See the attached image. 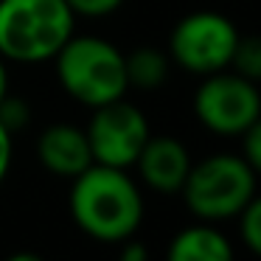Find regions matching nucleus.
<instances>
[{
    "instance_id": "obj_16",
    "label": "nucleus",
    "mask_w": 261,
    "mask_h": 261,
    "mask_svg": "<svg viewBox=\"0 0 261 261\" xmlns=\"http://www.w3.org/2000/svg\"><path fill=\"white\" fill-rule=\"evenodd\" d=\"M239 138H242V152L239 154H242L253 169H261V121L253 126H247Z\"/></svg>"
},
{
    "instance_id": "obj_3",
    "label": "nucleus",
    "mask_w": 261,
    "mask_h": 261,
    "mask_svg": "<svg viewBox=\"0 0 261 261\" xmlns=\"http://www.w3.org/2000/svg\"><path fill=\"white\" fill-rule=\"evenodd\" d=\"M54 62L65 93L85 107L118 101L129 90L124 54L101 37H70Z\"/></svg>"
},
{
    "instance_id": "obj_19",
    "label": "nucleus",
    "mask_w": 261,
    "mask_h": 261,
    "mask_svg": "<svg viewBox=\"0 0 261 261\" xmlns=\"http://www.w3.org/2000/svg\"><path fill=\"white\" fill-rule=\"evenodd\" d=\"M9 93V70H6V59L0 57V98Z\"/></svg>"
},
{
    "instance_id": "obj_6",
    "label": "nucleus",
    "mask_w": 261,
    "mask_h": 261,
    "mask_svg": "<svg viewBox=\"0 0 261 261\" xmlns=\"http://www.w3.org/2000/svg\"><path fill=\"white\" fill-rule=\"evenodd\" d=\"M194 113L199 124L214 135L239 138L247 126L261 118V93L255 82L239 73L216 70L202 76V85L194 96Z\"/></svg>"
},
{
    "instance_id": "obj_1",
    "label": "nucleus",
    "mask_w": 261,
    "mask_h": 261,
    "mask_svg": "<svg viewBox=\"0 0 261 261\" xmlns=\"http://www.w3.org/2000/svg\"><path fill=\"white\" fill-rule=\"evenodd\" d=\"M68 208L76 227L96 242L121 244L143 222V197L126 169L93 163L73 177Z\"/></svg>"
},
{
    "instance_id": "obj_13",
    "label": "nucleus",
    "mask_w": 261,
    "mask_h": 261,
    "mask_svg": "<svg viewBox=\"0 0 261 261\" xmlns=\"http://www.w3.org/2000/svg\"><path fill=\"white\" fill-rule=\"evenodd\" d=\"M239 219V236L242 244L247 247V253L258 255L261 253V199H250L242 211L236 214Z\"/></svg>"
},
{
    "instance_id": "obj_9",
    "label": "nucleus",
    "mask_w": 261,
    "mask_h": 261,
    "mask_svg": "<svg viewBox=\"0 0 261 261\" xmlns=\"http://www.w3.org/2000/svg\"><path fill=\"white\" fill-rule=\"evenodd\" d=\"M37 158L51 174L73 180L93 166V152L85 129L73 124H51L37 141Z\"/></svg>"
},
{
    "instance_id": "obj_5",
    "label": "nucleus",
    "mask_w": 261,
    "mask_h": 261,
    "mask_svg": "<svg viewBox=\"0 0 261 261\" xmlns=\"http://www.w3.org/2000/svg\"><path fill=\"white\" fill-rule=\"evenodd\" d=\"M239 29L216 12H194L171 29L169 57L177 68L197 76H208L230 68L239 45Z\"/></svg>"
},
{
    "instance_id": "obj_18",
    "label": "nucleus",
    "mask_w": 261,
    "mask_h": 261,
    "mask_svg": "<svg viewBox=\"0 0 261 261\" xmlns=\"http://www.w3.org/2000/svg\"><path fill=\"white\" fill-rule=\"evenodd\" d=\"M118 261H149L146 247H143L141 242H132V239H126V242H121Z\"/></svg>"
},
{
    "instance_id": "obj_10",
    "label": "nucleus",
    "mask_w": 261,
    "mask_h": 261,
    "mask_svg": "<svg viewBox=\"0 0 261 261\" xmlns=\"http://www.w3.org/2000/svg\"><path fill=\"white\" fill-rule=\"evenodd\" d=\"M166 261H233V244L214 225L182 227L166 250Z\"/></svg>"
},
{
    "instance_id": "obj_11",
    "label": "nucleus",
    "mask_w": 261,
    "mask_h": 261,
    "mask_svg": "<svg viewBox=\"0 0 261 261\" xmlns=\"http://www.w3.org/2000/svg\"><path fill=\"white\" fill-rule=\"evenodd\" d=\"M124 65L126 82L138 90H154L169 79V57L158 48H135L129 57L124 54Z\"/></svg>"
},
{
    "instance_id": "obj_8",
    "label": "nucleus",
    "mask_w": 261,
    "mask_h": 261,
    "mask_svg": "<svg viewBox=\"0 0 261 261\" xmlns=\"http://www.w3.org/2000/svg\"><path fill=\"white\" fill-rule=\"evenodd\" d=\"M191 154L186 143L171 135H149L141 154L135 160V169L141 180L158 194H180L188 171H191Z\"/></svg>"
},
{
    "instance_id": "obj_15",
    "label": "nucleus",
    "mask_w": 261,
    "mask_h": 261,
    "mask_svg": "<svg viewBox=\"0 0 261 261\" xmlns=\"http://www.w3.org/2000/svg\"><path fill=\"white\" fill-rule=\"evenodd\" d=\"M76 17H107L124 0H65Z\"/></svg>"
},
{
    "instance_id": "obj_2",
    "label": "nucleus",
    "mask_w": 261,
    "mask_h": 261,
    "mask_svg": "<svg viewBox=\"0 0 261 261\" xmlns=\"http://www.w3.org/2000/svg\"><path fill=\"white\" fill-rule=\"evenodd\" d=\"M76 14L65 0H0V57L48 62L73 37Z\"/></svg>"
},
{
    "instance_id": "obj_17",
    "label": "nucleus",
    "mask_w": 261,
    "mask_h": 261,
    "mask_svg": "<svg viewBox=\"0 0 261 261\" xmlns=\"http://www.w3.org/2000/svg\"><path fill=\"white\" fill-rule=\"evenodd\" d=\"M12 158H14V141L12 132L0 124V186L9 177V169H12Z\"/></svg>"
},
{
    "instance_id": "obj_20",
    "label": "nucleus",
    "mask_w": 261,
    "mask_h": 261,
    "mask_svg": "<svg viewBox=\"0 0 261 261\" xmlns=\"http://www.w3.org/2000/svg\"><path fill=\"white\" fill-rule=\"evenodd\" d=\"M3 261H42L37 253H12L9 258H3Z\"/></svg>"
},
{
    "instance_id": "obj_14",
    "label": "nucleus",
    "mask_w": 261,
    "mask_h": 261,
    "mask_svg": "<svg viewBox=\"0 0 261 261\" xmlns=\"http://www.w3.org/2000/svg\"><path fill=\"white\" fill-rule=\"evenodd\" d=\"M29 121H31V110H29V104H25L20 96L6 93V96L0 98V124L6 126L12 135L20 132V129H25Z\"/></svg>"
},
{
    "instance_id": "obj_7",
    "label": "nucleus",
    "mask_w": 261,
    "mask_h": 261,
    "mask_svg": "<svg viewBox=\"0 0 261 261\" xmlns=\"http://www.w3.org/2000/svg\"><path fill=\"white\" fill-rule=\"evenodd\" d=\"M85 135L93 152V163L129 169V166H135L152 129H149L146 115L135 104L126 101L124 96L118 101L93 107V118L87 124Z\"/></svg>"
},
{
    "instance_id": "obj_12",
    "label": "nucleus",
    "mask_w": 261,
    "mask_h": 261,
    "mask_svg": "<svg viewBox=\"0 0 261 261\" xmlns=\"http://www.w3.org/2000/svg\"><path fill=\"white\" fill-rule=\"evenodd\" d=\"M233 73L244 76L250 82H258L261 76V42L255 37H239V45L230 59Z\"/></svg>"
},
{
    "instance_id": "obj_4",
    "label": "nucleus",
    "mask_w": 261,
    "mask_h": 261,
    "mask_svg": "<svg viewBox=\"0 0 261 261\" xmlns=\"http://www.w3.org/2000/svg\"><path fill=\"white\" fill-rule=\"evenodd\" d=\"M255 182L258 169H253L242 154L222 152L191 163L180 194L194 216L202 222H222L236 219L239 211L258 197Z\"/></svg>"
}]
</instances>
